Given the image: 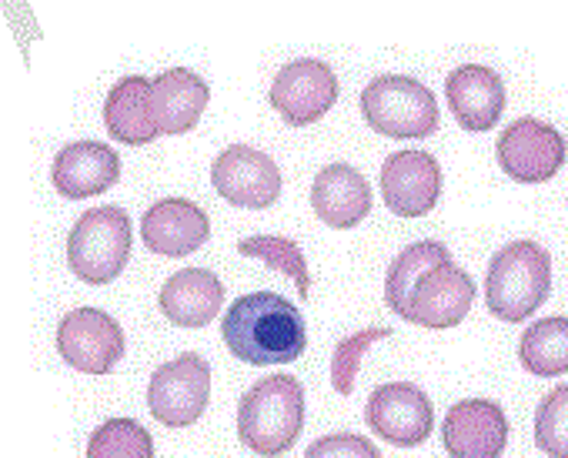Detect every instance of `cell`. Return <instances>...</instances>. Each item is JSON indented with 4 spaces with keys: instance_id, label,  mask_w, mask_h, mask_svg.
<instances>
[{
    "instance_id": "obj_22",
    "label": "cell",
    "mask_w": 568,
    "mask_h": 458,
    "mask_svg": "<svg viewBox=\"0 0 568 458\" xmlns=\"http://www.w3.org/2000/svg\"><path fill=\"white\" fill-rule=\"evenodd\" d=\"M518 362L535 378H558L568 375V318L551 315L521 332Z\"/></svg>"
},
{
    "instance_id": "obj_5",
    "label": "cell",
    "mask_w": 568,
    "mask_h": 458,
    "mask_svg": "<svg viewBox=\"0 0 568 458\" xmlns=\"http://www.w3.org/2000/svg\"><path fill=\"white\" fill-rule=\"evenodd\" d=\"M362 114L378 134L395 141L432 138L438 131V98L432 88L405 74L375 78L362 91Z\"/></svg>"
},
{
    "instance_id": "obj_16",
    "label": "cell",
    "mask_w": 568,
    "mask_h": 458,
    "mask_svg": "<svg viewBox=\"0 0 568 458\" xmlns=\"http://www.w3.org/2000/svg\"><path fill=\"white\" fill-rule=\"evenodd\" d=\"M312 207L328 227H338V232L358 227L372 214L368 177L345 161L325 164L312 184Z\"/></svg>"
},
{
    "instance_id": "obj_18",
    "label": "cell",
    "mask_w": 568,
    "mask_h": 458,
    "mask_svg": "<svg viewBox=\"0 0 568 458\" xmlns=\"http://www.w3.org/2000/svg\"><path fill=\"white\" fill-rule=\"evenodd\" d=\"M51 177H54V187L71 201L94 197V194H104L118 184L121 157L111 144L74 141V144L58 151Z\"/></svg>"
},
{
    "instance_id": "obj_3",
    "label": "cell",
    "mask_w": 568,
    "mask_h": 458,
    "mask_svg": "<svg viewBox=\"0 0 568 458\" xmlns=\"http://www.w3.org/2000/svg\"><path fill=\"white\" fill-rule=\"evenodd\" d=\"M551 292V258L535 242H511L491 255L485 272V305L491 318L521 325Z\"/></svg>"
},
{
    "instance_id": "obj_9",
    "label": "cell",
    "mask_w": 568,
    "mask_h": 458,
    "mask_svg": "<svg viewBox=\"0 0 568 458\" xmlns=\"http://www.w3.org/2000/svg\"><path fill=\"white\" fill-rule=\"evenodd\" d=\"M211 184L227 204L251 211H264L281 197V171L274 157L251 144L224 147L211 164Z\"/></svg>"
},
{
    "instance_id": "obj_17",
    "label": "cell",
    "mask_w": 568,
    "mask_h": 458,
    "mask_svg": "<svg viewBox=\"0 0 568 458\" xmlns=\"http://www.w3.org/2000/svg\"><path fill=\"white\" fill-rule=\"evenodd\" d=\"M445 98L455 121L471 134L491 131L505 111V84L485 64H465L452 71L445 81Z\"/></svg>"
},
{
    "instance_id": "obj_7",
    "label": "cell",
    "mask_w": 568,
    "mask_h": 458,
    "mask_svg": "<svg viewBox=\"0 0 568 458\" xmlns=\"http://www.w3.org/2000/svg\"><path fill=\"white\" fill-rule=\"evenodd\" d=\"M58 352L84 375H111L124 358V328L101 308H74L58 325Z\"/></svg>"
},
{
    "instance_id": "obj_23",
    "label": "cell",
    "mask_w": 568,
    "mask_h": 458,
    "mask_svg": "<svg viewBox=\"0 0 568 458\" xmlns=\"http://www.w3.org/2000/svg\"><path fill=\"white\" fill-rule=\"evenodd\" d=\"M448 262H452V252H448L442 242H415V245H408V248L392 262L388 278H385V302H388V308H392L398 318H405V312H408V305H412V295H415L418 282H422L428 272H435V268H442V265H448Z\"/></svg>"
},
{
    "instance_id": "obj_14",
    "label": "cell",
    "mask_w": 568,
    "mask_h": 458,
    "mask_svg": "<svg viewBox=\"0 0 568 458\" xmlns=\"http://www.w3.org/2000/svg\"><path fill=\"white\" fill-rule=\"evenodd\" d=\"M211 238L207 214L187 197H164L141 217V242L148 252L164 258H184L204 248Z\"/></svg>"
},
{
    "instance_id": "obj_27",
    "label": "cell",
    "mask_w": 568,
    "mask_h": 458,
    "mask_svg": "<svg viewBox=\"0 0 568 458\" xmlns=\"http://www.w3.org/2000/svg\"><path fill=\"white\" fill-rule=\"evenodd\" d=\"M392 335H395L392 328L378 325V328H362V332H355V335H348V338H342V342L335 345V352H332V385H335L338 395H352V391H355V385H358V368H362L365 352H368L375 342L392 338Z\"/></svg>"
},
{
    "instance_id": "obj_24",
    "label": "cell",
    "mask_w": 568,
    "mask_h": 458,
    "mask_svg": "<svg viewBox=\"0 0 568 458\" xmlns=\"http://www.w3.org/2000/svg\"><path fill=\"white\" fill-rule=\"evenodd\" d=\"M237 255L244 258H257L264 262L271 272H281L288 275L298 288L302 298H308L312 292V278H308V262H305V252L298 242L292 238H281V235H254V238H244L237 242Z\"/></svg>"
},
{
    "instance_id": "obj_10",
    "label": "cell",
    "mask_w": 568,
    "mask_h": 458,
    "mask_svg": "<svg viewBox=\"0 0 568 458\" xmlns=\"http://www.w3.org/2000/svg\"><path fill=\"white\" fill-rule=\"evenodd\" d=\"M368 428L398 448H415L432 438L435 431V408L432 398L412 381H388L378 385L365 408Z\"/></svg>"
},
{
    "instance_id": "obj_1",
    "label": "cell",
    "mask_w": 568,
    "mask_h": 458,
    "mask_svg": "<svg viewBox=\"0 0 568 458\" xmlns=\"http://www.w3.org/2000/svg\"><path fill=\"white\" fill-rule=\"evenodd\" d=\"M221 338L224 348L247 365H288L298 362L308 345L298 305L274 292H254L237 298L224 312Z\"/></svg>"
},
{
    "instance_id": "obj_29",
    "label": "cell",
    "mask_w": 568,
    "mask_h": 458,
    "mask_svg": "<svg viewBox=\"0 0 568 458\" xmlns=\"http://www.w3.org/2000/svg\"><path fill=\"white\" fill-rule=\"evenodd\" d=\"M565 204H568V197H565Z\"/></svg>"
},
{
    "instance_id": "obj_12",
    "label": "cell",
    "mask_w": 568,
    "mask_h": 458,
    "mask_svg": "<svg viewBox=\"0 0 568 458\" xmlns=\"http://www.w3.org/2000/svg\"><path fill=\"white\" fill-rule=\"evenodd\" d=\"M382 197L398 217H425L442 197V164L428 151H398L382 164Z\"/></svg>"
},
{
    "instance_id": "obj_20",
    "label": "cell",
    "mask_w": 568,
    "mask_h": 458,
    "mask_svg": "<svg viewBox=\"0 0 568 458\" xmlns=\"http://www.w3.org/2000/svg\"><path fill=\"white\" fill-rule=\"evenodd\" d=\"M207 84L201 74L187 71V68H171L161 78L151 81V108H154V121L161 134H184L191 131L204 108H207Z\"/></svg>"
},
{
    "instance_id": "obj_21",
    "label": "cell",
    "mask_w": 568,
    "mask_h": 458,
    "mask_svg": "<svg viewBox=\"0 0 568 458\" xmlns=\"http://www.w3.org/2000/svg\"><path fill=\"white\" fill-rule=\"evenodd\" d=\"M104 124L111 138L131 147L158 141L161 131H158L154 108H151V81L141 74L121 78L104 101Z\"/></svg>"
},
{
    "instance_id": "obj_11",
    "label": "cell",
    "mask_w": 568,
    "mask_h": 458,
    "mask_svg": "<svg viewBox=\"0 0 568 458\" xmlns=\"http://www.w3.org/2000/svg\"><path fill=\"white\" fill-rule=\"evenodd\" d=\"M335 101H338V78L332 64L315 58L284 64L271 84V108L292 128L322 121Z\"/></svg>"
},
{
    "instance_id": "obj_4",
    "label": "cell",
    "mask_w": 568,
    "mask_h": 458,
    "mask_svg": "<svg viewBox=\"0 0 568 458\" xmlns=\"http://www.w3.org/2000/svg\"><path fill=\"white\" fill-rule=\"evenodd\" d=\"M131 258V217L118 204L91 207L68 238V265L88 285H111Z\"/></svg>"
},
{
    "instance_id": "obj_28",
    "label": "cell",
    "mask_w": 568,
    "mask_h": 458,
    "mask_svg": "<svg viewBox=\"0 0 568 458\" xmlns=\"http://www.w3.org/2000/svg\"><path fill=\"white\" fill-rule=\"evenodd\" d=\"M305 458H382V451L355 431H335L308 445Z\"/></svg>"
},
{
    "instance_id": "obj_26",
    "label": "cell",
    "mask_w": 568,
    "mask_h": 458,
    "mask_svg": "<svg viewBox=\"0 0 568 458\" xmlns=\"http://www.w3.org/2000/svg\"><path fill=\"white\" fill-rule=\"evenodd\" d=\"M535 445L548 458H568V381L551 388L535 408Z\"/></svg>"
},
{
    "instance_id": "obj_13",
    "label": "cell",
    "mask_w": 568,
    "mask_h": 458,
    "mask_svg": "<svg viewBox=\"0 0 568 458\" xmlns=\"http://www.w3.org/2000/svg\"><path fill=\"white\" fill-rule=\"evenodd\" d=\"M442 445L452 458H501L508 445V418L491 398H465L442 421Z\"/></svg>"
},
{
    "instance_id": "obj_19",
    "label": "cell",
    "mask_w": 568,
    "mask_h": 458,
    "mask_svg": "<svg viewBox=\"0 0 568 458\" xmlns=\"http://www.w3.org/2000/svg\"><path fill=\"white\" fill-rule=\"evenodd\" d=\"M158 305L171 325L204 328L217 318V312L224 305V285L207 268H181L164 282Z\"/></svg>"
},
{
    "instance_id": "obj_25",
    "label": "cell",
    "mask_w": 568,
    "mask_h": 458,
    "mask_svg": "<svg viewBox=\"0 0 568 458\" xmlns=\"http://www.w3.org/2000/svg\"><path fill=\"white\" fill-rule=\"evenodd\" d=\"M88 458H154V438L134 418H111L91 431Z\"/></svg>"
},
{
    "instance_id": "obj_15",
    "label": "cell",
    "mask_w": 568,
    "mask_h": 458,
    "mask_svg": "<svg viewBox=\"0 0 568 458\" xmlns=\"http://www.w3.org/2000/svg\"><path fill=\"white\" fill-rule=\"evenodd\" d=\"M471 302H475V282L468 272H462L455 262L428 272L415 295H412V305L405 312V322L418 325V328H455L465 322V315L471 312Z\"/></svg>"
},
{
    "instance_id": "obj_6",
    "label": "cell",
    "mask_w": 568,
    "mask_h": 458,
    "mask_svg": "<svg viewBox=\"0 0 568 458\" xmlns=\"http://www.w3.org/2000/svg\"><path fill=\"white\" fill-rule=\"evenodd\" d=\"M211 401V365L197 352L164 362L148 385V408L168 428L194 425Z\"/></svg>"
},
{
    "instance_id": "obj_8",
    "label": "cell",
    "mask_w": 568,
    "mask_h": 458,
    "mask_svg": "<svg viewBox=\"0 0 568 458\" xmlns=\"http://www.w3.org/2000/svg\"><path fill=\"white\" fill-rule=\"evenodd\" d=\"M565 157H568L565 138L538 118H518L498 138V164L518 184L551 181L561 171Z\"/></svg>"
},
{
    "instance_id": "obj_2",
    "label": "cell",
    "mask_w": 568,
    "mask_h": 458,
    "mask_svg": "<svg viewBox=\"0 0 568 458\" xmlns=\"http://www.w3.org/2000/svg\"><path fill=\"white\" fill-rule=\"evenodd\" d=\"M305 385L295 375H267L237 401V438L261 458H277L302 438Z\"/></svg>"
}]
</instances>
